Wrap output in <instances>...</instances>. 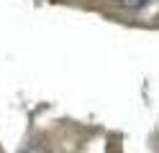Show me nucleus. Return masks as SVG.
Returning a JSON list of instances; mask_svg holds the SVG:
<instances>
[{
  "label": "nucleus",
  "instance_id": "nucleus-1",
  "mask_svg": "<svg viewBox=\"0 0 159 153\" xmlns=\"http://www.w3.org/2000/svg\"><path fill=\"white\" fill-rule=\"evenodd\" d=\"M149 0H121V5L123 8H141V5H146Z\"/></svg>",
  "mask_w": 159,
  "mask_h": 153
},
{
  "label": "nucleus",
  "instance_id": "nucleus-2",
  "mask_svg": "<svg viewBox=\"0 0 159 153\" xmlns=\"http://www.w3.org/2000/svg\"><path fill=\"white\" fill-rule=\"evenodd\" d=\"M23 153H49V151H46L44 146H31V148H26Z\"/></svg>",
  "mask_w": 159,
  "mask_h": 153
}]
</instances>
